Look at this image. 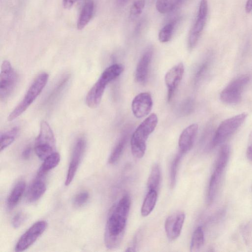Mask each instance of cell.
<instances>
[{"mask_svg":"<svg viewBox=\"0 0 252 252\" xmlns=\"http://www.w3.org/2000/svg\"><path fill=\"white\" fill-rule=\"evenodd\" d=\"M131 205L130 196L125 194L109 213L104 234V242L109 249L118 248L124 237Z\"/></svg>","mask_w":252,"mask_h":252,"instance_id":"1","label":"cell"},{"mask_svg":"<svg viewBox=\"0 0 252 252\" xmlns=\"http://www.w3.org/2000/svg\"><path fill=\"white\" fill-rule=\"evenodd\" d=\"M124 70L123 64L115 63L103 71L86 95V102L88 107L94 108L99 105L107 84L119 76Z\"/></svg>","mask_w":252,"mask_h":252,"instance_id":"2","label":"cell"},{"mask_svg":"<svg viewBox=\"0 0 252 252\" xmlns=\"http://www.w3.org/2000/svg\"><path fill=\"white\" fill-rule=\"evenodd\" d=\"M158 123L157 115L152 113L145 119L133 133L130 146L132 154L136 158H142L146 149V141L154 131Z\"/></svg>","mask_w":252,"mask_h":252,"instance_id":"3","label":"cell"},{"mask_svg":"<svg viewBox=\"0 0 252 252\" xmlns=\"http://www.w3.org/2000/svg\"><path fill=\"white\" fill-rule=\"evenodd\" d=\"M230 154V148L229 145H224L220 149L208 185L206 197L208 204H211L213 201L219 190Z\"/></svg>","mask_w":252,"mask_h":252,"instance_id":"4","label":"cell"},{"mask_svg":"<svg viewBox=\"0 0 252 252\" xmlns=\"http://www.w3.org/2000/svg\"><path fill=\"white\" fill-rule=\"evenodd\" d=\"M49 75L46 72L36 76L29 88L21 102L11 112L7 120L12 121L20 116L32 103L46 86Z\"/></svg>","mask_w":252,"mask_h":252,"instance_id":"5","label":"cell"},{"mask_svg":"<svg viewBox=\"0 0 252 252\" xmlns=\"http://www.w3.org/2000/svg\"><path fill=\"white\" fill-rule=\"evenodd\" d=\"M247 117L248 114L243 112L223 121L214 132L211 147L214 148L220 145L230 138L242 126Z\"/></svg>","mask_w":252,"mask_h":252,"instance_id":"6","label":"cell"},{"mask_svg":"<svg viewBox=\"0 0 252 252\" xmlns=\"http://www.w3.org/2000/svg\"><path fill=\"white\" fill-rule=\"evenodd\" d=\"M55 138L49 125L45 121L40 124L39 133L34 144V151L37 156L41 160L55 152Z\"/></svg>","mask_w":252,"mask_h":252,"instance_id":"7","label":"cell"},{"mask_svg":"<svg viewBox=\"0 0 252 252\" xmlns=\"http://www.w3.org/2000/svg\"><path fill=\"white\" fill-rule=\"evenodd\" d=\"M250 80V76L247 74L236 77L221 92V100L228 104L238 103L241 100L243 90Z\"/></svg>","mask_w":252,"mask_h":252,"instance_id":"8","label":"cell"},{"mask_svg":"<svg viewBox=\"0 0 252 252\" xmlns=\"http://www.w3.org/2000/svg\"><path fill=\"white\" fill-rule=\"evenodd\" d=\"M18 75L8 61L1 64L0 75V99L6 100L14 90L17 84Z\"/></svg>","mask_w":252,"mask_h":252,"instance_id":"9","label":"cell"},{"mask_svg":"<svg viewBox=\"0 0 252 252\" xmlns=\"http://www.w3.org/2000/svg\"><path fill=\"white\" fill-rule=\"evenodd\" d=\"M47 225L45 220H39L33 223L18 240L15 251L22 252L31 247L45 231Z\"/></svg>","mask_w":252,"mask_h":252,"instance_id":"10","label":"cell"},{"mask_svg":"<svg viewBox=\"0 0 252 252\" xmlns=\"http://www.w3.org/2000/svg\"><path fill=\"white\" fill-rule=\"evenodd\" d=\"M208 11L207 0H201L196 20L190 31L188 46L192 49L196 45L205 27Z\"/></svg>","mask_w":252,"mask_h":252,"instance_id":"11","label":"cell"},{"mask_svg":"<svg viewBox=\"0 0 252 252\" xmlns=\"http://www.w3.org/2000/svg\"><path fill=\"white\" fill-rule=\"evenodd\" d=\"M86 146L83 137L78 138L73 146L65 180V185L68 186L73 180L84 154Z\"/></svg>","mask_w":252,"mask_h":252,"instance_id":"12","label":"cell"},{"mask_svg":"<svg viewBox=\"0 0 252 252\" xmlns=\"http://www.w3.org/2000/svg\"><path fill=\"white\" fill-rule=\"evenodd\" d=\"M185 220V214L181 211L171 214L166 218L164 227L167 237L170 241H174L179 237Z\"/></svg>","mask_w":252,"mask_h":252,"instance_id":"13","label":"cell"},{"mask_svg":"<svg viewBox=\"0 0 252 252\" xmlns=\"http://www.w3.org/2000/svg\"><path fill=\"white\" fill-rule=\"evenodd\" d=\"M184 70L183 63H180L172 67L166 73L164 81L168 89V101H170L172 99L175 91L183 78Z\"/></svg>","mask_w":252,"mask_h":252,"instance_id":"14","label":"cell"},{"mask_svg":"<svg viewBox=\"0 0 252 252\" xmlns=\"http://www.w3.org/2000/svg\"><path fill=\"white\" fill-rule=\"evenodd\" d=\"M152 106L153 100L151 94L144 92L134 97L131 103V110L136 118H142L150 113Z\"/></svg>","mask_w":252,"mask_h":252,"instance_id":"15","label":"cell"},{"mask_svg":"<svg viewBox=\"0 0 252 252\" xmlns=\"http://www.w3.org/2000/svg\"><path fill=\"white\" fill-rule=\"evenodd\" d=\"M198 129V125L192 124L182 132L180 135L178 145L180 152L184 155L192 148Z\"/></svg>","mask_w":252,"mask_h":252,"instance_id":"16","label":"cell"},{"mask_svg":"<svg viewBox=\"0 0 252 252\" xmlns=\"http://www.w3.org/2000/svg\"><path fill=\"white\" fill-rule=\"evenodd\" d=\"M153 54L152 49H148L143 54L137 63L135 78L139 83L143 84L147 81Z\"/></svg>","mask_w":252,"mask_h":252,"instance_id":"17","label":"cell"},{"mask_svg":"<svg viewBox=\"0 0 252 252\" xmlns=\"http://www.w3.org/2000/svg\"><path fill=\"white\" fill-rule=\"evenodd\" d=\"M44 176L37 174L35 178L30 185L27 193V199L28 201L33 202L38 200L46 190Z\"/></svg>","mask_w":252,"mask_h":252,"instance_id":"18","label":"cell"},{"mask_svg":"<svg viewBox=\"0 0 252 252\" xmlns=\"http://www.w3.org/2000/svg\"><path fill=\"white\" fill-rule=\"evenodd\" d=\"M26 186L24 181H20L15 185L7 199L6 205L8 210H12L18 204L24 194Z\"/></svg>","mask_w":252,"mask_h":252,"instance_id":"19","label":"cell"},{"mask_svg":"<svg viewBox=\"0 0 252 252\" xmlns=\"http://www.w3.org/2000/svg\"><path fill=\"white\" fill-rule=\"evenodd\" d=\"M70 76L66 74L63 76L52 89L44 101V105L50 106L55 102L66 87Z\"/></svg>","mask_w":252,"mask_h":252,"instance_id":"20","label":"cell"},{"mask_svg":"<svg viewBox=\"0 0 252 252\" xmlns=\"http://www.w3.org/2000/svg\"><path fill=\"white\" fill-rule=\"evenodd\" d=\"M94 10V3L92 0L86 2L83 6L79 14L77 27L79 30H83L91 20Z\"/></svg>","mask_w":252,"mask_h":252,"instance_id":"21","label":"cell"},{"mask_svg":"<svg viewBox=\"0 0 252 252\" xmlns=\"http://www.w3.org/2000/svg\"><path fill=\"white\" fill-rule=\"evenodd\" d=\"M158 198V192L148 190L141 208V214L143 217L148 216L155 207Z\"/></svg>","mask_w":252,"mask_h":252,"instance_id":"22","label":"cell"},{"mask_svg":"<svg viewBox=\"0 0 252 252\" xmlns=\"http://www.w3.org/2000/svg\"><path fill=\"white\" fill-rule=\"evenodd\" d=\"M60 159V154L58 152H54L43 160V162L39 168L37 174L45 176L48 171L58 165Z\"/></svg>","mask_w":252,"mask_h":252,"instance_id":"23","label":"cell"},{"mask_svg":"<svg viewBox=\"0 0 252 252\" xmlns=\"http://www.w3.org/2000/svg\"><path fill=\"white\" fill-rule=\"evenodd\" d=\"M19 132V128L15 126L9 130L1 132L0 134V151L4 150L15 140Z\"/></svg>","mask_w":252,"mask_h":252,"instance_id":"24","label":"cell"},{"mask_svg":"<svg viewBox=\"0 0 252 252\" xmlns=\"http://www.w3.org/2000/svg\"><path fill=\"white\" fill-rule=\"evenodd\" d=\"M160 179V170L158 164L152 167L147 182L148 190H153L158 192Z\"/></svg>","mask_w":252,"mask_h":252,"instance_id":"25","label":"cell"},{"mask_svg":"<svg viewBox=\"0 0 252 252\" xmlns=\"http://www.w3.org/2000/svg\"><path fill=\"white\" fill-rule=\"evenodd\" d=\"M204 241V235L201 226L197 227L194 231L190 242V251L198 252L202 247Z\"/></svg>","mask_w":252,"mask_h":252,"instance_id":"26","label":"cell"},{"mask_svg":"<svg viewBox=\"0 0 252 252\" xmlns=\"http://www.w3.org/2000/svg\"><path fill=\"white\" fill-rule=\"evenodd\" d=\"M182 2V0H157L156 7L159 13L164 14L175 9Z\"/></svg>","mask_w":252,"mask_h":252,"instance_id":"27","label":"cell"},{"mask_svg":"<svg viewBox=\"0 0 252 252\" xmlns=\"http://www.w3.org/2000/svg\"><path fill=\"white\" fill-rule=\"evenodd\" d=\"M126 140V137H124L117 143L109 157V163L113 164L119 160L125 148Z\"/></svg>","mask_w":252,"mask_h":252,"instance_id":"28","label":"cell"},{"mask_svg":"<svg viewBox=\"0 0 252 252\" xmlns=\"http://www.w3.org/2000/svg\"><path fill=\"white\" fill-rule=\"evenodd\" d=\"M176 23V20L173 21L165 25L161 29L158 33V39L160 42L165 43L170 40Z\"/></svg>","mask_w":252,"mask_h":252,"instance_id":"29","label":"cell"},{"mask_svg":"<svg viewBox=\"0 0 252 252\" xmlns=\"http://www.w3.org/2000/svg\"><path fill=\"white\" fill-rule=\"evenodd\" d=\"M183 155L179 152L172 161L170 170V184L171 188H173L176 184L178 165Z\"/></svg>","mask_w":252,"mask_h":252,"instance_id":"30","label":"cell"},{"mask_svg":"<svg viewBox=\"0 0 252 252\" xmlns=\"http://www.w3.org/2000/svg\"><path fill=\"white\" fill-rule=\"evenodd\" d=\"M145 5V0H136L130 9V16L134 18L139 16L142 12Z\"/></svg>","mask_w":252,"mask_h":252,"instance_id":"31","label":"cell"},{"mask_svg":"<svg viewBox=\"0 0 252 252\" xmlns=\"http://www.w3.org/2000/svg\"><path fill=\"white\" fill-rule=\"evenodd\" d=\"M89 198V193L87 191L84 190L77 193L73 199V205L76 207L84 205Z\"/></svg>","mask_w":252,"mask_h":252,"instance_id":"32","label":"cell"},{"mask_svg":"<svg viewBox=\"0 0 252 252\" xmlns=\"http://www.w3.org/2000/svg\"><path fill=\"white\" fill-rule=\"evenodd\" d=\"M25 220V215L22 212L18 213L12 220V224L14 228H18Z\"/></svg>","mask_w":252,"mask_h":252,"instance_id":"33","label":"cell"},{"mask_svg":"<svg viewBox=\"0 0 252 252\" xmlns=\"http://www.w3.org/2000/svg\"><path fill=\"white\" fill-rule=\"evenodd\" d=\"M209 64L208 61H206L200 65L196 73L195 78L196 79L198 80L204 75L208 68Z\"/></svg>","mask_w":252,"mask_h":252,"instance_id":"34","label":"cell"},{"mask_svg":"<svg viewBox=\"0 0 252 252\" xmlns=\"http://www.w3.org/2000/svg\"><path fill=\"white\" fill-rule=\"evenodd\" d=\"M246 155L248 159L252 162V131L250 132L248 138Z\"/></svg>","mask_w":252,"mask_h":252,"instance_id":"35","label":"cell"},{"mask_svg":"<svg viewBox=\"0 0 252 252\" xmlns=\"http://www.w3.org/2000/svg\"><path fill=\"white\" fill-rule=\"evenodd\" d=\"M79 0H63V3L65 8H70Z\"/></svg>","mask_w":252,"mask_h":252,"instance_id":"36","label":"cell"},{"mask_svg":"<svg viewBox=\"0 0 252 252\" xmlns=\"http://www.w3.org/2000/svg\"><path fill=\"white\" fill-rule=\"evenodd\" d=\"M31 148L30 147H28L25 149L22 154L23 158L26 159L29 158L31 156Z\"/></svg>","mask_w":252,"mask_h":252,"instance_id":"37","label":"cell"},{"mask_svg":"<svg viewBox=\"0 0 252 252\" xmlns=\"http://www.w3.org/2000/svg\"><path fill=\"white\" fill-rule=\"evenodd\" d=\"M252 10V0H247L245 5V11L250 13Z\"/></svg>","mask_w":252,"mask_h":252,"instance_id":"38","label":"cell"},{"mask_svg":"<svg viewBox=\"0 0 252 252\" xmlns=\"http://www.w3.org/2000/svg\"><path fill=\"white\" fill-rule=\"evenodd\" d=\"M183 1L184 0H182Z\"/></svg>","mask_w":252,"mask_h":252,"instance_id":"39","label":"cell"}]
</instances>
